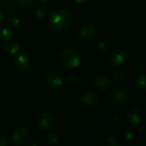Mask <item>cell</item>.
Returning <instances> with one entry per match:
<instances>
[{"mask_svg": "<svg viewBox=\"0 0 146 146\" xmlns=\"http://www.w3.org/2000/svg\"><path fill=\"white\" fill-rule=\"evenodd\" d=\"M9 22L12 26H14V27H17V26H19L20 23H21L19 18L16 17V16H15V15H11L10 17H9Z\"/></svg>", "mask_w": 146, "mask_h": 146, "instance_id": "22", "label": "cell"}, {"mask_svg": "<svg viewBox=\"0 0 146 146\" xmlns=\"http://www.w3.org/2000/svg\"><path fill=\"white\" fill-rule=\"evenodd\" d=\"M59 140V137L56 133H50L47 136H46V141L48 144L50 145H56Z\"/></svg>", "mask_w": 146, "mask_h": 146, "instance_id": "17", "label": "cell"}, {"mask_svg": "<svg viewBox=\"0 0 146 146\" xmlns=\"http://www.w3.org/2000/svg\"><path fill=\"white\" fill-rule=\"evenodd\" d=\"M123 139L127 143H133V140H134V139H135V136H134V133L132 131L127 130L123 133Z\"/></svg>", "mask_w": 146, "mask_h": 146, "instance_id": "18", "label": "cell"}, {"mask_svg": "<svg viewBox=\"0 0 146 146\" xmlns=\"http://www.w3.org/2000/svg\"><path fill=\"white\" fill-rule=\"evenodd\" d=\"M127 95L126 91L121 87H115L111 92V100L117 105H122L127 102Z\"/></svg>", "mask_w": 146, "mask_h": 146, "instance_id": "11", "label": "cell"}, {"mask_svg": "<svg viewBox=\"0 0 146 146\" xmlns=\"http://www.w3.org/2000/svg\"><path fill=\"white\" fill-rule=\"evenodd\" d=\"M16 1V3H18V4H20V5H21V6H27V5H30L33 2V0H15Z\"/></svg>", "mask_w": 146, "mask_h": 146, "instance_id": "24", "label": "cell"}, {"mask_svg": "<svg viewBox=\"0 0 146 146\" xmlns=\"http://www.w3.org/2000/svg\"><path fill=\"white\" fill-rule=\"evenodd\" d=\"M115 1H116L117 3H122V2H123L124 0H115Z\"/></svg>", "mask_w": 146, "mask_h": 146, "instance_id": "29", "label": "cell"}, {"mask_svg": "<svg viewBox=\"0 0 146 146\" xmlns=\"http://www.w3.org/2000/svg\"><path fill=\"white\" fill-rule=\"evenodd\" d=\"M128 55L122 49H115L114 50L110 56V62L115 67L122 66L127 62Z\"/></svg>", "mask_w": 146, "mask_h": 146, "instance_id": "6", "label": "cell"}, {"mask_svg": "<svg viewBox=\"0 0 146 146\" xmlns=\"http://www.w3.org/2000/svg\"><path fill=\"white\" fill-rule=\"evenodd\" d=\"M3 19H4V15H3V13L2 12V10L0 9V25L3 23Z\"/></svg>", "mask_w": 146, "mask_h": 146, "instance_id": "26", "label": "cell"}, {"mask_svg": "<svg viewBox=\"0 0 146 146\" xmlns=\"http://www.w3.org/2000/svg\"><path fill=\"white\" fill-rule=\"evenodd\" d=\"M14 65L15 68L20 72L27 71L30 66V60L28 56L24 52L19 53L14 59Z\"/></svg>", "mask_w": 146, "mask_h": 146, "instance_id": "9", "label": "cell"}, {"mask_svg": "<svg viewBox=\"0 0 146 146\" xmlns=\"http://www.w3.org/2000/svg\"><path fill=\"white\" fill-rule=\"evenodd\" d=\"M137 86L138 88L142 92H145L146 89V76L145 74H139V76L138 77L137 80Z\"/></svg>", "mask_w": 146, "mask_h": 146, "instance_id": "16", "label": "cell"}, {"mask_svg": "<svg viewBox=\"0 0 146 146\" xmlns=\"http://www.w3.org/2000/svg\"><path fill=\"white\" fill-rule=\"evenodd\" d=\"M67 82L69 86H74L79 83V76L76 74H70L67 79Z\"/></svg>", "mask_w": 146, "mask_h": 146, "instance_id": "20", "label": "cell"}, {"mask_svg": "<svg viewBox=\"0 0 146 146\" xmlns=\"http://www.w3.org/2000/svg\"><path fill=\"white\" fill-rule=\"evenodd\" d=\"M45 82L46 84L53 89H59L63 85V80L62 77L56 73V72H48L45 74Z\"/></svg>", "mask_w": 146, "mask_h": 146, "instance_id": "8", "label": "cell"}, {"mask_svg": "<svg viewBox=\"0 0 146 146\" xmlns=\"http://www.w3.org/2000/svg\"><path fill=\"white\" fill-rule=\"evenodd\" d=\"M59 58L63 66L68 68H77L80 65V58L79 54L73 49L66 48L61 50Z\"/></svg>", "mask_w": 146, "mask_h": 146, "instance_id": "2", "label": "cell"}, {"mask_svg": "<svg viewBox=\"0 0 146 146\" xmlns=\"http://www.w3.org/2000/svg\"><path fill=\"white\" fill-rule=\"evenodd\" d=\"M144 110L139 106L132 107L126 113V121L132 126L139 125L144 120Z\"/></svg>", "mask_w": 146, "mask_h": 146, "instance_id": "3", "label": "cell"}, {"mask_svg": "<svg viewBox=\"0 0 146 146\" xmlns=\"http://www.w3.org/2000/svg\"><path fill=\"white\" fill-rule=\"evenodd\" d=\"M46 14H47V10L44 7H38L35 10V16L39 19L44 18L46 15Z\"/></svg>", "mask_w": 146, "mask_h": 146, "instance_id": "19", "label": "cell"}, {"mask_svg": "<svg viewBox=\"0 0 146 146\" xmlns=\"http://www.w3.org/2000/svg\"><path fill=\"white\" fill-rule=\"evenodd\" d=\"M72 22V15L66 9H59L53 12L49 18L50 28L56 32L67 30Z\"/></svg>", "mask_w": 146, "mask_h": 146, "instance_id": "1", "label": "cell"}, {"mask_svg": "<svg viewBox=\"0 0 146 146\" xmlns=\"http://www.w3.org/2000/svg\"><path fill=\"white\" fill-rule=\"evenodd\" d=\"M41 1H42V2H44V3H50V2H51L52 0H41Z\"/></svg>", "mask_w": 146, "mask_h": 146, "instance_id": "28", "label": "cell"}, {"mask_svg": "<svg viewBox=\"0 0 146 146\" xmlns=\"http://www.w3.org/2000/svg\"><path fill=\"white\" fill-rule=\"evenodd\" d=\"M12 36H13V33L9 28L6 27L0 28V41L1 42L7 43L8 41L11 39Z\"/></svg>", "mask_w": 146, "mask_h": 146, "instance_id": "14", "label": "cell"}, {"mask_svg": "<svg viewBox=\"0 0 146 146\" xmlns=\"http://www.w3.org/2000/svg\"><path fill=\"white\" fill-rule=\"evenodd\" d=\"M95 33H96L95 28L90 25H86V26L81 27L78 32L79 37L85 40L92 39L95 36Z\"/></svg>", "mask_w": 146, "mask_h": 146, "instance_id": "12", "label": "cell"}, {"mask_svg": "<svg viewBox=\"0 0 146 146\" xmlns=\"http://www.w3.org/2000/svg\"><path fill=\"white\" fill-rule=\"evenodd\" d=\"M120 145L118 139L115 137L109 136L102 139L101 141V145L103 146H117Z\"/></svg>", "mask_w": 146, "mask_h": 146, "instance_id": "15", "label": "cell"}, {"mask_svg": "<svg viewBox=\"0 0 146 146\" xmlns=\"http://www.w3.org/2000/svg\"><path fill=\"white\" fill-rule=\"evenodd\" d=\"M4 50L8 54L13 55V54H16L21 50V45L17 43V42H14V41H8L7 44L4 46Z\"/></svg>", "mask_w": 146, "mask_h": 146, "instance_id": "13", "label": "cell"}, {"mask_svg": "<svg viewBox=\"0 0 146 146\" xmlns=\"http://www.w3.org/2000/svg\"><path fill=\"white\" fill-rule=\"evenodd\" d=\"M74 1L79 4H84V3H86L88 2V0H74Z\"/></svg>", "mask_w": 146, "mask_h": 146, "instance_id": "27", "label": "cell"}, {"mask_svg": "<svg viewBox=\"0 0 146 146\" xmlns=\"http://www.w3.org/2000/svg\"><path fill=\"white\" fill-rule=\"evenodd\" d=\"M7 144H8V142H7L6 138L3 135L0 134V146H6Z\"/></svg>", "mask_w": 146, "mask_h": 146, "instance_id": "25", "label": "cell"}, {"mask_svg": "<svg viewBox=\"0 0 146 146\" xmlns=\"http://www.w3.org/2000/svg\"><path fill=\"white\" fill-rule=\"evenodd\" d=\"M36 122L39 128H41L42 130H45V131L51 130L55 126V120L53 116L50 114L46 113V112L39 113L37 115Z\"/></svg>", "mask_w": 146, "mask_h": 146, "instance_id": "4", "label": "cell"}, {"mask_svg": "<svg viewBox=\"0 0 146 146\" xmlns=\"http://www.w3.org/2000/svg\"><path fill=\"white\" fill-rule=\"evenodd\" d=\"M113 77L116 80H123L125 79V75L123 74H121L120 72H115L113 74Z\"/></svg>", "mask_w": 146, "mask_h": 146, "instance_id": "23", "label": "cell"}, {"mask_svg": "<svg viewBox=\"0 0 146 146\" xmlns=\"http://www.w3.org/2000/svg\"><path fill=\"white\" fill-rule=\"evenodd\" d=\"M80 101L81 104L87 108H92L98 105L99 102L98 94L94 92L86 91L80 94Z\"/></svg>", "mask_w": 146, "mask_h": 146, "instance_id": "5", "label": "cell"}, {"mask_svg": "<svg viewBox=\"0 0 146 146\" xmlns=\"http://www.w3.org/2000/svg\"><path fill=\"white\" fill-rule=\"evenodd\" d=\"M97 48H98V52L101 53V54H103V55H104V54H106V52H107V50H108L107 44H106L104 42H103V41H101V42H99V43L98 44Z\"/></svg>", "mask_w": 146, "mask_h": 146, "instance_id": "21", "label": "cell"}, {"mask_svg": "<svg viewBox=\"0 0 146 146\" xmlns=\"http://www.w3.org/2000/svg\"><path fill=\"white\" fill-rule=\"evenodd\" d=\"M92 81L96 89L100 92H107L111 87V80L105 74H101L94 76Z\"/></svg>", "mask_w": 146, "mask_h": 146, "instance_id": "7", "label": "cell"}, {"mask_svg": "<svg viewBox=\"0 0 146 146\" xmlns=\"http://www.w3.org/2000/svg\"><path fill=\"white\" fill-rule=\"evenodd\" d=\"M28 138H29L28 130L24 127H18L13 133V135H12V139L15 145H21L25 144L27 141Z\"/></svg>", "mask_w": 146, "mask_h": 146, "instance_id": "10", "label": "cell"}]
</instances>
